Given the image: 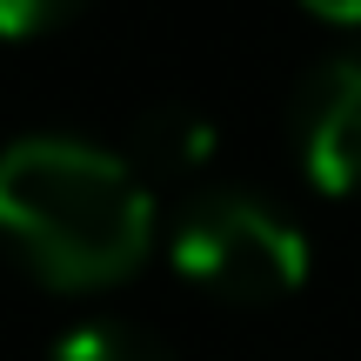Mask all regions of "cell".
<instances>
[{
    "instance_id": "obj_1",
    "label": "cell",
    "mask_w": 361,
    "mask_h": 361,
    "mask_svg": "<svg viewBox=\"0 0 361 361\" xmlns=\"http://www.w3.org/2000/svg\"><path fill=\"white\" fill-rule=\"evenodd\" d=\"M0 241L61 295L114 288L154 247V194L107 147L34 134L0 154Z\"/></svg>"
},
{
    "instance_id": "obj_2",
    "label": "cell",
    "mask_w": 361,
    "mask_h": 361,
    "mask_svg": "<svg viewBox=\"0 0 361 361\" xmlns=\"http://www.w3.org/2000/svg\"><path fill=\"white\" fill-rule=\"evenodd\" d=\"M168 261L180 281H194L214 301L268 308L308 281V234L261 194L214 188V194H194L174 214Z\"/></svg>"
},
{
    "instance_id": "obj_3",
    "label": "cell",
    "mask_w": 361,
    "mask_h": 361,
    "mask_svg": "<svg viewBox=\"0 0 361 361\" xmlns=\"http://www.w3.org/2000/svg\"><path fill=\"white\" fill-rule=\"evenodd\" d=\"M288 134L322 194H335V201L361 194V47L308 67V80L295 87V107H288Z\"/></svg>"
},
{
    "instance_id": "obj_4",
    "label": "cell",
    "mask_w": 361,
    "mask_h": 361,
    "mask_svg": "<svg viewBox=\"0 0 361 361\" xmlns=\"http://www.w3.org/2000/svg\"><path fill=\"white\" fill-rule=\"evenodd\" d=\"M134 168L141 174H194L214 161V121L194 107H147L134 121Z\"/></svg>"
},
{
    "instance_id": "obj_5",
    "label": "cell",
    "mask_w": 361,
    "mask_h": 361,
    "mask_svg": "<svg viewBox=\"0 0 361 361\" xmlns=\"http://www.w3.org/2000/svg\"><path fill=\"white\" fill-rule=\"evenodd\" d=\"M47 361H174L161 341H147L141 328H121V322H87L74 335L54 341Z\"/></svg>"
},
{
    "instance_id": "obj_6",
    "label": "cell",
    "mask_w": 361,
    "mask_h": 361,
    "mask_svg": "<svg viewBox=\"0 0 361 361\" xmlns=\"http://www.w3.org/2000/svg\"><path fill=\"white\" fill-rule=\"evenodd\" d=\"M87 0H0V40H40L67 27Z\"/></svg>"
},
{
    "instance_id": "obj_7",
    "label": "cell",
    "mask_w": 361,
    "mask_h": 361,
    "mask_svg": "<svg viewBox=\"0 0 361 361\" xmlns=\"http://www.w3.org/2000/svg\"><path fill=\"white\" fill-rule=\"evenodd\" d=\"M301 7L328 27H361V0H301Z\"/></svg>"
}]
</instances>
